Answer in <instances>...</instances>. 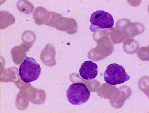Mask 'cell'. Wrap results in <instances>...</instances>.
<instances>
[{
  "mask_svg": "<svg viewBox=\"0 0 149 113\" xmlns=\"http://www.w3.org/2000/svg\"><path fill=\"white\" fill-rule=\"evenodd\" d=\"M41 73L40 65L32 57H27L19 66V76L25 83H31L36 81Z\"/></svg>",
  "mask_w": 149,
  "mask_h": 113,
  "instance_id": "cell-1",
  "label": "cell"
},
{
  "mask_svg": "<svg viewBox=\"0 0 149 113\" xmlns=\"http://www.w3.org/2000/svg\"><path fill=\"white\" fill-rule=\"evenodd\" d=\"M91 92L83 83H74L67 90V96L69 102L73 105H79L89 100Z\"/></svg>",
  "mask_w": 149,
  "mask_h": 113,
  "instance_id": "cell-2",
  "label": "cell"
},
{
  "mask_svg": "<svg viewBox=\"0 0 149 113\" xmlns=\"http://www.w3.org/2000/svg\"><path fill=\"white\" fill-rule=\"evenodd\" d=\"M104 78L106 83L109 85H120L130 80L123 67L113 63L109 65L104 72Z\"/></svg>",
  "mask_w": 149,
  "mask_h": 113,
  "instance_id": "cell-3",
  "label": "cell"
},
{
  "mask_svg": "<svg viewBox=\"0 0 149 113\" xmlns=\"http://www.w3.org/2000/svg\"><path fill=\"white\" fill-rule=\"evenodd\" d=\"M91 25L90 29L94 32L99 29L111 28L114 22L113 17L109 13L104 11H97L91 15L90 19Z\"/></svg>",
  "mask_w": 149,
  "mask_h": 113,
  "instance_id": "cell-4",
  "label": "cell"
},
{
  "mask_svg": "<svg viewBox=\"0 0 149 113\" xmlns=\"http://www.w3.org/2000/svg\"><path fill=\"white\" fill-rule=\"evenodd\" d=\"M79 72L82 79L86 81H89L97 77L98 74V66L93 61H87L81 65Z\"/></svg>",
  "mask_w": 149,
  "mask_h": 113,
  "instance_id": "cell-5",
  "label": "cell"
}]
</instances>
